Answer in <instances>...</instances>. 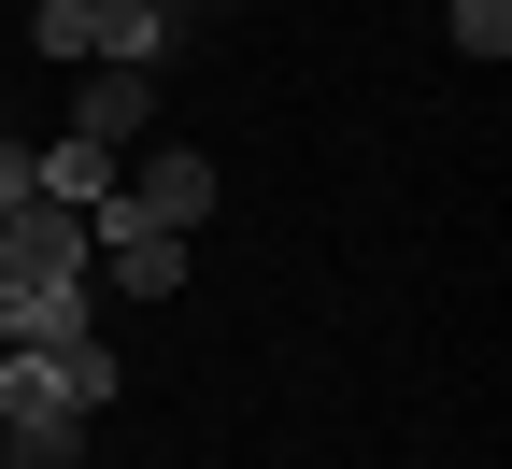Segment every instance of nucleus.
Returning <instances> with one entry per match:
<instances>
[{"label": "nucleus", "mask_w": 512, "mask_h": 469, "mask_svg": "<svg viewBox=\"0 0 512 469\" xmlns=\"http://www.w3.org/2000/svg\"><path fill=\"white\" fill-rule=\"evenodd\" d=\"M43 370H57L72 413H100V398H114V342H100V327H86V342H43Z\"/></svg>", "instance_id": "39448f33"}, {"label": "nucleus", "mask_w": 512, "mask_h": 469, "mask_svg": "<svg viewBox=\"0 0 512 469\" xmlns=\"http://www.w3.org/2000/svg\"><path fill=\"white\" fill-rule=\"evenodd\" d=\"M29 171H43V199H72V214H100V199H114V171H128V157H114V143H86V128H57V143H43Z\"/></svg>", "instance_id": "20e7f679"}, {"label": "nucleus", "mask_w": 512, "mask_h": 469, "mask_svg": "<svg viewBox=\"0 0 512 469\" xmlns=\"http://www.w3.org/2000/svg\"><path fill=\"white\" fill-rule=\"evenodd\" d=\"M0 441H15V469H86V413H15Z\"/></svg>", "instance_id": "423d86ee"}, {"label": "nucleus", "mask_w": 512, "mask_h": 469, "mask_svg": "<svg viewBox=\"0 0 512 469\" xmlns=\"http://www.w3.org/2000/svg\"><path fill=\"white\" fill-rule=\"evenodd\" d=\"M86 256H100V228L72 214V199H15V214H0V285H86Z\"/></svg>", "instance_id": "f257e3e1"}, {"label": "nucleus", "mask_w": 512, "mask_h": 469, "mask_svg": "<svg viewBox=\"0 0 512 469\" xmlns=\"http://www.w3.org/2000/svg\"><path fill=\"white\" fill-rule=\"evenodd\" d=\"M157 15H185V0H157Z\"/></svg>", "instance_id": "1a4fd4ad"}, {"label": "nucleus", "mask_w": 512, "mask_h": 469, "mask_svg": "<svg viewBox=\"0 0 512 469\" xmlns=\"http://www.w3.org/2000/svg\"><path fill=\"white\" fill-rule=\"evenodd\" d=\"M72 128H86V143H143V72H128V57H86V100H72Z\"/></svg>", "instance_id": "7ed1b4c3"}, {"label": "nucleus", "mask_w": 512, "mask_h": 469, "mask_svg": "<svg viewBox=\"0 0 512 469\" xmlns=\"http://www.w3.org/2000/svg\"><path fill=\"white\" fill-rule=\"evenodd\" d=\"M29 43L43 57H100V0H29Z\"/></svg>", "instance_id": "0eeeda50"}, {"label": "nucleus", "mask_w": 512, "mask_h": 469, "mask_svg": "<svg viewBox=\"0 0 512 469\" xmlns=\"http://www.w3.org/2000/svg\"><path fill=\"white\" fill-rule=\"evenodd\" d=\"M441 29H456V57H512V0H441Z\"/></svg>", "instance_id": "6e6552de"}, {"label": "nucleus", "mask_w": 512, "mask_h": 469, "mask_svg": "<svg viewBox=\"0 0 512 469\" xmlns=\"http://www.w3.org/2000/svg\"><path fill=\"white\" fill-rule=\"evenodd\" d=\"M114 214H143V228H200V214H214V157L157 143L143 171H114Z\"/></svg>", "instance_id": "f03ea898"}]
</instances>
